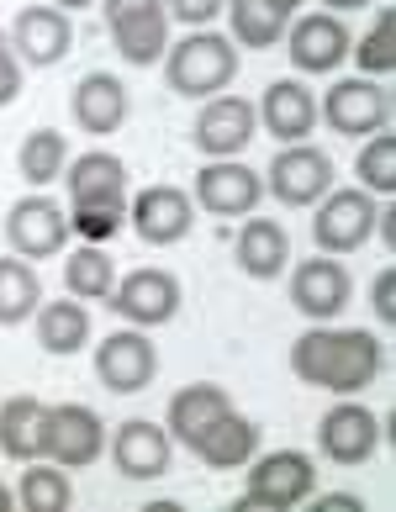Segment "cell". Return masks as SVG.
Returning <instances> with one entry per match:
<instances>
[{
  "label": "cell",
  "mask_w": 396,
  "mask_h": 512,
  "mask_svg": "<svg viewBox=\"0 0 396 512\" xmlns=\"http://www.w3.org/2000/svg\"><path fill=\"white\" fill-rule=\"evenodd\" d=\"M169 460H175V439L154 417H127L111 433V465L127 481H159V476H169Z\"/></svg>",
  "instance_id": "obj_18"
},
{
  "label": "cell",
  "mask_w": 396,
  "mask_h": 512,
  "mask_svg": "<svg viewBox=\"0 0 396 512\" xmlns=\"http://www.w3.org/2000/svg\"><path fill=\"white\" fill-rule=\"evenodd\" d=\"M180 301H185L180 280L169 270H154V264H148V270H132L111 286L106 307L117 317H127L132 328H164V322L180 317Z\"/></svg>",
  "instance_id": "obj_9"
},
{
  "label": "cell",
  "mask_w": 396,
  "mask_h": 512,
  "mask_svg": "<svg viewBox=\"0 0 396 512\" xmlns=\"http://www.w3.org/2000/svg\"><path fill=\"white\" fill-rule=\"evenodd\" d=\"M375 217L381 206L365 185H349V191H328L317 201V217H312V243L317 254H354L375 238Z\"/></svg>",
  "instance_id": "obj_3"
},
{
  "label": "cell",
  "mask_w": 396,
  "mask_h": 512,
  "mask_svg": "<svg viewBox=\"0 0 396 512\" xmlns=\"http://www.w3.org/2000/svg\"><path fill=\"white\" fill-rule=\"evenodd\" d=\"M191 454L201 465H212V470H243L259 454V423L243 417V412H222L217 423L191 444Z\"/></svg>",
  "instance_id": "obj_25"
},
{
  "label": "cell",
  "mask_w": 396,
  "mask_h": 512,
  "mask_svg": "<svg viewBox=\"0 0 396 512\" xmlns=\"http://www.w3.org/2000/svg\"><path fill=\"white\" fill-rule=\"evenodd\" d=\"M154 375H159V349L143 328H117L96 344V381L106 391L132 396V391L154 386Z\"/></svg>",
  "instance_id": "obj_11"
},
{
  "label": "cell",
  "mask_w": 396,
  "mask_h": 512,
  "mask_svg": "<svg viewBox=\"0 0 396 512\" xmlns=\"http://www.w3.org/2000/svg\"><path fill=\"white\" fill-rule=\"evenodd\" d=\"M291 264V233L275 217H254L238 227V270L249 280H280V270Z\"/></svg>",
  "instance_id": "obj_24"
},
{
  "label": "cell",
  "mask_w": 396,
  "mask_h": 512,
  "mask_svg": "<svg viewBox=\"0 0 396 512\" xmlns=\"http://www.w3.org/2000/svg\"><path fill=\"white\" fill-rule=\"evenodd\" d=\"M6 243L22 259H53L69 243V212L53 196H22L6 212Z\"/></svg>",
  "instance_id": "obj_15"
},
{
  "label": "cell",
  "mask_w": 396,
  "mask_h": 512,
  "mask_svg": "<svg viewBox=\"0 0 396 512\" xmlns=\"http://www.w3.org/2000/svg\"><path fill=\"white\" fill-rule=\"evenodd\" d=\"M349 43L354 37L344 27V16H333V11H312L286 32V53L301 74H333L349 59Z\"/></svg>",
  "instance_id": "obj_19"
},
{
  "label": "cell",
  "mask_w": 396,
  "mask_h": 512,
  "mask_svg": "<svg viewBox=\"0 0 396 512\" xmlns=\"http://www.w3.org/2000/svg\"><path fill=\"white\" fill-rule=\"evenodd\" d=\"M6 37H11L16 64L53 69L74 48V22H69V11H59V6H22Z\"/></svg>",
  "instance_id": "obj_17"
},
{
  "label": "cell",
  "mask_w": 396,
  "mask_h": 512,
  "mask_svg": "<svg viewBox=\"0 0 396 512\" xmlns=\"http://www.w3.org/2000/svg\"><path fill=\"white\" fill-rule=\"evenodd\" d=\"M127 222L148 249H169V243H180L196 227V201L180 185H148V191L127 201Z\"/></svg>",
  "instance_id": "obj_12"
},
{
  "label": "cell",
  "mask_w": 396,
  "mask_h": 512,
  "mask_svg": "<svg viewBox=\"0 0 396 512\" xmlns=\"http://www.w3.org/2000/svg\"><path fill=\"white\" fill-rule=\"evenodd\" d=\"M48 6H59V11H69V16H74V11H85V6H96V0H48Z\"/></svg>",
  "instance_id": "obj_41"
},
{
  "label": "cell",
  "mask_w": 396,
  "mask_h": 512,
  "mask_svg": "<svg viewBox=\"0 0 396 512\" xmlns=\"http://www.w3.org/2000/svg\"><path fill=\"white\" fill-rule=\"evenodd\" d=\"M264 191L280 206H317L333 191V159L312 143H280L264 169Z\"/></svg>",
  "instance_id": "obj_7"
},
{
  "label": "cell",
  "mask_w": 396,
  "mask_h": 512,
  "mask_svg": "<svg viewBox=\"0 0 396 512\" xmlns=\"http://www.w3.org/2000/svg\"><path fill=\"white\" fill-rule=\"evenodd\" d=\"M317 117H323L338 138H375V132L391 127V90L365 80V74H354V80H333V90L323 96L317 106Z\"/></svg>",
  "instance_id": "obj_6"
},
{
  "label": "cell",
  "mask_w": 396,
  "mask_h": 512,
  "mask_svg": "<svg viewBox=\"0 0 396 512\" xmlns=\"http://www.w3.org/2000/svg\"><path fill=\"white\" fill-rule=\"evenodd\" d=\"M386 365V344L365 328H328L312 322L307 333L291 344V375L301 386L333 391V396H360L375 386V375Z\"/></svg>",
  "instance_id": "obj_1"
},
{
  "label": "cell",
  "mask_w": 396,
  "mask_h": 512,
  "mask_svg": "<svg viewBox=\"0 0 396 512\" xmlns=\"http://www.w3.org/2000/svg\"><path fill=\"white\" fill-rule=\"evenodd\" d=\"M11 502H16V497H11V491H6V486H0V512H6Z\"/></svg>",
  "instance_id": "obj_43"
},
{
  "label": "cell",
  "mask_w": 396,
  "mask_h": 512,
  "mask_svg": "<svg viewBox=\"0 0 396 512\" xmlns=\"http://www.w3.org/2000/svg\"><path fill=\"white\" fill-rule=\"evenodd\" d=\"M254 132H259L254 101H243V96H212V101L196 111L191 143H196V154H206V159H238L243 148L254 143Z\"/></svg>",
  "instance_id": "obj_16"
},
{
  "label": "cell",
  "mask_w": 396,
  "mask_h": 512,
  "mask_svg": "<svg viewBox=\"0 0 396 512\" xmlns=\"http://www.w3.org/2000/svg\"><path fill=\"white\" fill-rule=\"evenodd\" d=\"M22 96V64H16L11 48H0V111Z\"/></svg>",
  "instance_id": "obj_38"
},
{
  "label": "cell",
  "mask_w": 396,
  "mask_h": 512,
  "mask_svg": "<svg viewBox=\"0 0 396 512\" xmlns=\"http://www.w3.org/2000/svg\"><path fill=\"white\" fill-rule=\"evenodd\" d=\"M37 307H43V280H37L32 259L6 254L0 259V328H22Z\"/></svg>",
  "instance_id": "obj_28"
},
{
  "label": "cell",
  "mask_w": 396,
  "mask_h": 512,
  "mask_svg": "<svg viewBox=\"0 0 396 512\" xmlns=\"http://www.w3.org/2000/svg\"><path fill=\"white\" fill-rule=\"evenodd\" d=\"M43 439H48V402L43 396H11L0 402V454L16 465L43 460Z\"/></svg>",
  "instance_id": "obj_26"
},
{
  "label": "cell",
  "mask_w": 396,
  "mask_h": 512,
  "mask_svg": "<svg viewBox=\"0 0 396 512\" xmlns=\"http://www.w3.org/2000/svg\"><path fill=\"white\" fill-rule=\"evenodd\" d=\"M264 6H275V11H286V16H291V11L301 6V0H264Z\"/></svg>",
  "instance_id": "obj_42"
},
{
  "label": "cell",
  "mask_w": 396,
  "mask_h": 512,
  "mask_svg": "<svg viewBox=\"0 0 396 512\" xmlns=\"http://www.w3.org/2000/svg\"><path fill=\"white\" fill-rule=\"evenodd\" d=\"M106 32L132 69H148L169 48V11L164 0H101Z\"/></svg>",
  "instance_id": "obj_4"
},
{
  "label": "cell",
  "mask_w": 396,
  "mask_h": 512,
  "mask_svg": "<svg viewBox=\"0 0 396 512\" xmlns=\"http://www.w3.org/2000/svg\"><path fill=\"white\" fill-rule=\"evenodd\" d=\"M254 117L275 143H307V132L317 127V96L301 80H270Z\"/></svg>",
  "instance_id": "obj_22"
},
{
  "label": "cell",
  "mask_w": 396,
  "mask_h": 512,
  "mask_svg": "<svg viewBox=\"0 0 396 512\" xmlns=\"http://www.w3.org/2000/svg\"><path fill=\"white\" fill-rule=\"evenodd\" d=\"M164 80L185 101L222 96V90L238 80V48H233V37L191 27V37H180V43L164 48Z\"/></svg>",
  "instance_id": "obj_2"
},
{
  "label": "cell",
  "mask_w": 396,
  "mask_h": 512,
  "mask_svg": "<svg viewBox=\"0 0 396 512\" xmlns=\"http://www.w3.org/2000/svg\"><path fill=\"white\" fill-rule=\"evenodd\" d=\"M106 454V423L96 407L85 402H53L48 407V439H43V460L64 465V470H85Z\"/></svg>",
  "instance_id": "obj_8"
},
{
  "label": "cell",
  "mask_w": 396,
  "mask_h": 512,
  "mask_svg": "<svg viewBox=\"0 0 396 512\" xmlns=\"http://www.w3.org/2000/svg\"><path fill=\"white\" fill-rule=\"evenodd\" d=\"M386 439V423L375 417L365 402H338L323 412V423H317V449H323V460L333 465H365L375 449Z\"/></svg>",
  "instance_id": "obj_13"
},
{
  "label": "cell",
  "mask_w": 396,
  "mask_h": 512,
  "mask_svg": "<svg viewBox=\"0 0 396 512\" xmlns=\"http://www.w3.org/2000/svg\"><path fill=\"white\" fill-rule=\"evenodd\" d=\"M370 312L381 317V328H391V322H396V270H391V264L370 280Z\"/></svg>",
  "instance_id": "obj_36"
},
{
  "label": "cell",
  "mask_w": 396,
  "mask_h": 512,
  "mask_svg": "<svg viewBox=\"0 0 396 512\" xmlns=\"http://www.w3.org/2000/svg\"><path fill=\"white\" fill-rule=\"evenodd\" d=\"M27 512H69L74 507V486H69V470L53 465V460H27L22 481L11 491Z\"/></svg>",
  "instance_id": "obj_30"
},
{
  "label": "cell",
  "mask_w": 396,
  "mask_h": 512,
  "mask_svg": "<svg viewBox=\"0 0 396 512\" xmlns=\"http://www.w3.org/2000/svg\"><path fill=\"white\" fill-rule=\"evenodd\" d=\"M206 217H249L264 201V175L249 169L243 159H212L196 169V196Z\"/></svg>",
  "instance_id": "obj_10"
},
{
  "label": "cell",
  "mask_w": 396,
  "mask_h": 512,
  "mask_svg": "<svg viewBox=\"0 0 396 512\" xmlns=\"http://www.w3.org/2000/svg\"><path fill=\"white\" fill-rule=\"evenodd\" d=\"M349 59L360 64L365 80H386V74L396 69V37H391V11L386 6L370 16V27H365L360 43H349Z\"/></svg>",
  "instance_id": "obj_33"
},
{
  "label": "cell",
  "mask_w": 396,
  "mask_h": 512,
  "mask_svg": "<svg viewBox=\"0 0 396 512\" xmlns=\"http://www.w3.org/2000/svg\"><path fill=\"white\" fill-rule=\"evenodd\" d=\"M222 11H228V22H233V43L238 48H275L280 32H286V22H291L286 11L264 6V0H228Z\"/></svg>",
  "instance_id": "obj_32"
},
{
  "label": "cell",
  "mask_w": 396,
  "mask_h": 512,
  "mask_svg": "<svg viewBox=\"0 0 396 512\" xmlns=\"http://www.w3.org/2000/svg\"><path fill=\"white\" fill-rule=\"evenodd\" d=\"M59 180L69 185V206H127V164L106 148L69 159Z\"/></svg>",
  "instance_id": "obj_21"
},
{
  "label": "cell",
  "mask_w": 396,
  "mask_h": 512,
  "mask_svg": "<svg viewBox=\"0 0 396 512\" xmlns=\"http://www.w3.org/2000/svg\"><path fill=\"white\" fill-rule=\"evenodd\" d=\"M222 6H228V0H164V11L175 16V22H185V27H206Z\"/></svg>",
  "instance_id": "obj_37"
},
{
  "label": "cell",
  "mask_w": 396,
  "mask_h": 512,
  "mask_svg": "<svg viewBox=\"0 0 396 512\" xmlns=\"http://www.w3.org/2000/svg\"><path fill=\"white\" fill-rule=\"evenodd\" d=\"M323 6H328L333 16H344V11H365V6H375V0H323Z\"/></svg>",
  "instance_id": "obj_40"
},
{
  "label": "cell",
  "mask_w": 396,
  "mask_h": 512,
  "mask_svg": "<svg viewBox=\"0 0 396 512\" xmlns=\"http://www.w3.org/2000/svg\"><path fill=\"white\" fill-rule=\"evenodd\" d=\"M317 507H349V512H365V497L360 491H312Z\"/></svg>",
  "instance_id": "obj_39"
},
{
  "label": "cell",
  "mask_w": 396,
  "mask_h": 512,
  "mask_svg": "<svg viewBox=\"0 0 396 512\" xmlns=\"http://www.w3.org/2000/svg\"><path fill=\"white\" fill-rule=\"evenodd\" d=\"M111 286H117V264L101 243H80V249H69L64 259V291L74 301H106Z\"/></svg>",
  "instance_id": "obj_29"
},
{
  "label": "cell",
  "mask_w": 396,
  "mask_h": 512,
  "mask_svg": "<svg viewBox=\"0 0 396 512\" xmlns=\"http://www.w3.org/2000/svg\"><path fill=\"white\" fill-rule=\"evenodd\" d=\"M354 301V275L344 270V259H301L291 270V307L307 322H333Z\"/></svg>",
  "instance_id": "obj_14"
},
{
  "label": "cell",
  "mask_w": 396,
  "mask_h": 512,
  "mask_svg": "<svg viewBox=\"0 0 396 512\" xmlns=\"http://www.w3.org/2000/svg\"><path fill=\"white\" fill-rule=\"evenodd\" d=\"M69 117L80 132H90V138H111V132L127 122V85L111 69H90L69 96Z\"/></svg>",
  "instance_id": "obj_20"
},
{
  "label": "cell",
  "mask_w": 396,
  "mask_h": 512,
  "mask_svg": "<svg viewBox=\"0 0 396 512\" xmlns=\"http://www.w3.org/2000/svg\"><path fill=\"white\" fill-rule=\"evenodd\" d=\"M354 175H360V185L370 196H396V138H391V127L360 143Z\"/></svg>",
  "instance_id": "obj_34"
},
{
  "label": "cell",
  "mask_w": 396,
  "mask_h": 512,
  "mask_svg": "<svg viewBox=\"0 0 396 512\" xmlns=\"http://www.w3.org/2000/svg\"><path fill=\"white\" fill-rule=\"evenodd\" d=\"M317 491V465L312 454L301 449H275V454H259L254 470H249V486H243V507H270V512H286L312 502Z\"/></svg>",
  "instance_id": "obj_5"
},
{
  "label": "cell",
  "mask_w": 396,
  "mask_h": 512,
  "mask_svg": "<svg viewBox=\"0 0 396 512\" xmlns=\"http://www.w3.org/2000/svg\"><path fill=\"white\" fill-rule=\"evenodd\" d=\"M222 412H233V396L222 386H212V381H196V386H180L175 396H169L164 428H169V439H175V444L191 449Z\"/></svg>",
  "instance_id": "obj_23"
},
{
  "label": "cell",
  "mask_w": 396,
  "mask_h": 512,
  "mask_svg": "<svg viewBox=\"0 0 396 512\" xmlns=\"http://www.w3.org/2000/svg\"><path fill=\"white\" fill-rule=\"evenodd\" d=\"M127 227V206H69V233L85 243H111Z\"/></svg>",
  "instance_id": "obj_35"
},
{
  "label": "cell",
  "mask_w": 396,
  "mask_h": 512,
  "mask_svg": "<svg viewBox=\"0 0 396 512\" xmlns=\"http://www.w3.org/2000/svg\"><path fill=\"white\" fill-rule=\"evenodd\" d=\"M37 317V344H43L48 354H80L90 344V312L85 301H43V307L32 312Z\"/></svg>",
  "instance_id": "obj_27"
},
{
  "label": "cell",
  "mask_w": 396,
  "mask_h": 512,
  "mask_svg": "<svg viewBox=\"0 0 396 512\" xmlns=\"http://www.w3.org/2000/svg\"><path fill=\"white\" fill-rule=\"evenodd\" d=\"M64 164H69V138H64V132H53V127L27 132L22 148H16V169H22L27 185H53L64 175Z\"/></svg>",
  "instance_id": "obj_31"
}]
</instances>
